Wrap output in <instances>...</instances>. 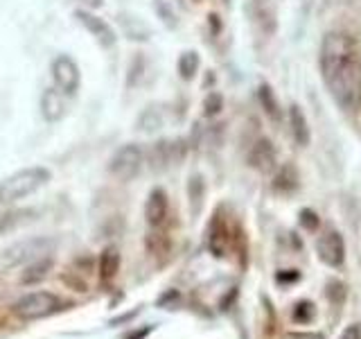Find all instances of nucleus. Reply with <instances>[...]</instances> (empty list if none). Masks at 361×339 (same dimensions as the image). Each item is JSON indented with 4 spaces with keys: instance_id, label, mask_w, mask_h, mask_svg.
<instances>
[{
    "instance_id": "obj_15",
    "label": "nucleus",
    "mask_w": 361,
    "mask_h": 339,
    "mask_svg": "<svg viewBox=\"0 0 361 339\" xmlns=\"http://www.w3.org/2000/svg\"><path fill=\"white\" fill-rule=\"evenodd\" d=\"M298 181H300L298 170L291 163H287V165H282L278 170V174L274 177V190L280 192V195H291V192L298 190Z\"/></svg>"
},
{
    "instance_id": "obj_32",
    "label": "nucleus",
    "mask_w": 361,
    "mask_h": 339,
    "mask_svg": "<svg viewBox=\"0 0 361 339\" xmlns=\"http://www.w3.org/2000/svg\"><path fill=\"white\" fill-rule=\"evenodd\" d=\"M77 3H82V5L88 7V9H97V7L104 5V0H77Z\"/></svg>"
},
{
    "instance_id": "obj_9",
    "label": "nucleus",
    "mask_w": 361,
    "mask_h": 339,
    "mask_svg": "<svg viewBox=\"0 0 361 339\" xmlns=\"http://www.w3.org/2000/svg\"><path fill=\"white\" fill-rule=\"evenodd\" d=\"M75 18L82 23V25L90 34H93L95 41L102 45V48H113V45H116L118 34H116V30H113L104 18H99V16L93 14V11H86V9H77Z\"/></svg>"
},
{
    "instance_id": "obj_3",
    "label": "nucleus",
    "mask_w": 361,
    "mask_h": 339,
    "mask_svg": "<svg viewBox=\"0 0 361 339\" xmlns=\"http://www.w3.org/2000/svg\"><path fill=\"white\" fill-rule=\"evenodd\" d=\"M59 310H61V301L52 292H30L11 305L14 316H18L23 321L43 319V316H50Z\"/></svg>"
},
{
    "instance_id": "obj_17",
    "label": "nucleus",
    "mask_w": 361,
    "mask_h": 339,
    "mask_svg": "<svg viewBox=\"0 0 361 339\" xmlns=\"http://www.w3.org/2000/svg\"><path fill=\"white\" fill-rule=\"evenodd\" d=\"M120 271V251L116 246H106L99 256V278L102 280H113Z\"/></svg>"
},
{
    "instance_id": "obj_26",
    "label": "nucleus",
    "mask_w": 361,
    "mask_h": 339,
    "mask_svg": "<svg viewBox=\"0 0 361 339\" xmlns=\"http://www.w3.org/2000/svg\"><path fill=\"white\" fill-rule=\"evenodd\" d=\"M221 109H224V97H221V93H210L206 97V102H203V113H206L208 118L217 116Z\"/></svg>"
},
{
    "instance_id": "obj_10",
    "label": "nucleus",
    "mask_w": 361,
    "mask_h": 339,
    "mask_svg": "<svg viewBox=\"0 0 361 339\" xmlns=\"http://www.w3.org/2000/svg\"><path fill=\"white\" fill-rule=\"evenodd\" d=\"M39 107L45 122H59L66 116V95L56 86H48L41 93Z\"/></svg>"
},
{
    "instance_id": "obj_33",
    "label": "nucleus",
    "mask_w": 361,
    "mask_h": 339,
    "mask_svg": "<svg viewBox=\"0 0 361 339\" xmlns=\"http://www.w3.org/2000/svg\"><path fill=\"white\" fill-rule=\"evenodd\" d=\"M147 333H149V328H145V331H142L140 335H133V337H129V339H142V337H145Z\"/></svg>"
},
{
    "instance_id": "obj_24",
    "label": "nucleus",
    "mask_w": 361,
    "mask_h": 339,
    "mask_svg": "<svg viewBox=\"0 0 361 339\" xmlns=\"http://www.w3.org/2000/svg\"><path fill=\"white\" fill-rule=\"evenodd\" d=\"M316 316V305L312 301H298L291 310V319L296 323H310Z\"/></svg>"
},
{
    "instance_id": "obj_16",
    "label": "nucleus",
    "mask_w": 361,
    "mask_h": 339,
    "mask_svg": "<svg viewBox=\"0 0 361 339\" xmlns=\"http://www.w3.org/2000/svg\"><path fill=\"white\" fill-rule=\"evenodd\" d=\"M289 127L293 133V141H296L300 147L310 145V124H307V118L302 116L298 105H291V109H289Z\"/></svg>"
},
{
    "instance_id": "obj_25",
    "label": "nucleus",
    "mask_w": 361,
    "mask_h": 339,
    "mask_svg": "<svg viewBox=\"0 0 361 339\" xmlns=\"http://www.w3.org/2000/svg\"><path fill=\"white\" fill-rule=\"evenodd\" d=\"M145 244H147V251H149L152 256H161V254H167V251H169V240H167V235L158 233V231H154V233L147 235Z\"/></svg>"
},
{
    "instance_id": "obj_4",
    "label": "nucleus",
    "mask_w": 361,
    "mask_h": 339,
    "mask_svg": "<svg viewBox=\"0 0 361 339\" xmlns=\"http://www.w3.org/2000/svg\"><path fill=\"white\" fill-rule=\"evenodd\" d=\"M56 242L50 237H27V240H20L14 246H9L5 251V265L7 267H18V265H27L32 260L43 258L54 251Z\"/></svg>"
},
{
    "instance_id": "obj_27",
    "label": "nucleus",
    "mask_w": 361,
    "mask_h": 339,
    "mask_svg": "<svg viewBox=\"0 0 361 339\" xmlns=\"http://www.w3.org/2000/svg\"><path fill=\"white\" fill-rule=\"evenodd\" d=\"M298 222H300L302 229H307V231H316V229H319V224H321L319 215H316L312 208H302L298 213Z\"/></svg>"
},
{
    "instance_id": "obj_8",
    "label": "nucleus",
    "mask_w": 361,
    "mask_h": 339,
    "mask_svg": "<svg viewBox=\"0 0 361 339\" xmlns=\"http://www.w3.org/2000/svg\"><path fill=\"white\" fill-rule=\"evenodd\" d=\"M185 156V145L183 141H158L149 150V163L152 170L163 172L169 165H178Z\"/></svg>"
},
{
    "instance_id": "obj_23",
    "label": "nucleus",
    "mask_w": 361,
    "mask_h": 339,
    "mask_svg": "<svg viewBox=\"0 0 361 339\" xmlns=\"http://www.w3.org/2000/svg\"><path fill=\"white\" fill-rule=\"evenodd\" d=\"M154 11L158 14V18L163 20V25L167 30H174L178 25V16H176V11L172 9V5L165 3V0H154Z\"/></svg>"
},
{
    "instance_id": "obj_30",
    "label": "nucleus",
    "mask_w": 361,
    "mask_h": 339,
    "mask_svg": "<svg viewBox=\"0 0 361 339\" xmlns=\"http://www.w3.org/2000/svg\"><path fill=\"white\" fill-rule=\"evenodd\" d=\"M338 339H361V323H350L348 328H343Z\"/></svg>"
},
{
    "instance_id": "obj_21",
    "label": "nucleus",
    "mask_w": 361,
    "mask_h": 339,
    "mask_svg": "<svg viewBox=\"0 0 361 339\" xmlns=\"http://www.w3.org/2000/svg\"><path fill=\"white\" fill-rule=\"evenodd\" d=\"M188 195H190V208H192V213L199 215V210L203 206V195H206V186H203V177L201 174L190 177Z\"/></svg>"
},
{
    "instance_id": "obj_31",
    "label": "nucleus",
    "mask_w": 361,
    "mask_h": 339,
    "mask_svg": "<svg viewBox=\"0 0 361 339\" xmlns=\"http://www.w3.org/2000/svg\"><path fill=\"white\" fill-rule=\"evenodd\" d=\"M278 282H296L300 276H298V271L296 269H289V274H285V271H280V274L276 276Z\"/></svg>"
},
{
    "instance_id": "obj_29",
    "label": "nucleus",
    "mask_w": 361,
    "mask_h": 339,
    "mask_svg": "<svg viewBox=\"0 0 361 339\" xmlns=\"http://www.w3.org/2000/svg\"><path fill=\"white\" fill-rule=\"evenodd\" d=\"M285 339H327L325 333H316V331H291L285 335Z\"/></svg>"
},
{
    "instance_id": "obj_13",
    "label": "nucleus",
    "mask_w": 361,
    "mask_h": 339,
    "mask_svg": "<svg viewBox=\"0 0 361 339\" xmlns=\"http://www.w3.org/2000/svg\"><path fill=\"white\" fill-rule=\"evenodd\" d=\"M118 20L122 25L124 37H129L131 41H149L152 28L147 25L140 16H133V14H129V11H122V14L118 16Z\"/></svg>"
},
{
    "instance_id": "obj_28",
    "label": "nucleus",
    "mask_w": 361,
    "mask_h": 339,
    "mask_svg": "<svg viewBox=\"0 0 361 339\" xmlns=\"http://www.w3.org/2000/svg\"><path fill=\"white\" fill-rule=\"evenodd\" d=\"M140 75H142V56H135L131 61V68H129V86H135L140 82Z\"/></svg>"
},
{
    "instance_id": "obj_11",
    "label": "nucleus",
    "mask_w": 361,
    "mask_h": 339,
    "mask_svg": "<svg viewBox=\"0 0 361 339\" xmlns=\"http://www.w3.org/2000/svg\"><path fill=\"white\" fill-rule=\"evenodd\" d=\"M167 210H169V201H167V192L163 188H154L149 192V197H147V203H145V220L149 226L158 229L165 218H167Z\"/></svg>"
},
{
    "instance_id": "obj_20",
    "label": "nucleus",
    "mask_w": 361,
    "mask_h": 339,
    "mask_svg": "<svg viewBox=\"0 0 361 339\" xmlns=\"http://www.w3.org/2000/svg\"><path fill=\"white\" fill-rule=\"evenodd\" d=\"M199 64H201L199 52H195V50H185L183 54L178 56V75H180V79H185V82H190V79L199 73Z\"/></svg>"
},
{
    "instance_id": "obj_22",
    "label": "nucleus",
    "mask_w": 361,
    "mask_h": 339,
    "mask_svg": "<svg viewBox=\"0 0 361 339\" xmlns=\"http://www.w3.org/2000/svg\"><path fill=\"white\" fill-rule=\"evenodd\" d=\"M138 127H140V131H145V133H154V131H158V129L163 127V116H161V111L154 109V107L145 109V111L140 113V118H138Z\"/></svg>"
},
{
    "instance_id": "obj_7",
    "label": "nucleus",
    "mask_w": 361,
    "mask_h": 339,
    "mask_svg": "<svg viewBox=\"0 0 361 339\" xmlns=\"http://www.w3.org/2000/svg\"><path fill=\"white\" fill-rule=\"evenodd\" d=\"M316 254H319L321 263H325L327 267L338 269L343 267L345 263V242H343V235L338 231H327L325 235L319 237L316 242Z\"/></svg>"
},
{
    "instance_id": "obj_12",
    "label": "nucleus",
    "mask_w": 361,
    "mask_h": 339,
    "mask_svg": "<svg viewBox=\"0 0 361 339\" xmlns=\"http://www.w3.org/2000/svg\"><path fill=\"white\" fill-rule=\"evenodd\" d=\"M248 165L255 167L257 172H271V170L276 167V150H274V145H271V141L259 138L251 147V152H248Z\"/></svg>"
},
{
    "instance_id": "obj_6",
    "label": "nucleus",
    "mask_w": 361,
    "mask_h": 339,
    "mask_svg": "<svg viewBox=\"0 0 361 339\" xmlns=\"http://www.w3.org/2000/svg\"><path fill=\"white\" fill-rule=\"evenodd\" d=\"M52 79H54V86L59 88L63 95L73 97L77 93L79 84H82V73H79V66H77V61L73 59V56H68V54L54 56Z\"/></svg>"
},
{
    "instance_id": "obj_18",
    "label": "nucleus",
    "mask_w": 361,
    "mask_h": 339,
    "mask_svg": "<svg viewBox=\"0 0 361 339\" xmlns=\"http://www.w3.org/2000/svg\"><path fill=\"white\" fill-rule=\"evenodd\" d=\"M257 97H259V105H262L264 113L271 118V120H280V105L276 100V93L274 88H271L269 84H259L257 88Z\"/></svg>"
},
{
    "instance_id": "obj_14",
    "label": "nucleus",
    "mask_w": 361,
    "mask_h": 339,
    "mask_svg": "<svg viewBox=\"0 0 361 339\" xmlns=\"http://www.w3.org/2000/svg\"><path fill=\"white\" fill-rule=\"evenodd\" d=\"M52 265H54V260L50 256H43V258L32 260V263H27L25 271L20 274V282H23V285H37V282L48 278Z\"/></svg>"
},
{
    "instance_id": "obj_5",
    "label": "nucleus",
    "mask_w": 361,
    "mask_h": 339,
    "mask_svg": "<svg viewBox=\"0 0 361 339\" xmlns=\"http://www.w3.org/2000/svg\"><path fill=\"white\" fill-rule=\"evenodd\" d=\"M145 163V154L140 150V145L135 143H127L122 145L120 150H116V154L111 156L109 161V172L120 179V181H131L140 174Z\"/></svg>"
},
{
    "instance_id": "obj_19",
    "label": "nucleus",
    "mask_w": 361,
    "mask_h": 339,
    "mask_svg": "<svg viewBox=\"0 0 361 339\" xmlns=\"http://www.w3.org/2000/svg\"><path fill=\"white\" fill-rule=\"evenodd\" d=\"M34 220V210H9L0 213V233H7L11 229H16L20 224H27Z\"/></svg>"
},
{
    "instance_id": "obj_1",
    "label": "nucleus",
    "mask_w": 361,
    "mask_h": 339,
    "mask_svg": "<svg viewBox=\"0 0 361 339\" xmlns=\"http://www.w3.org/2000/svg\"><path fill=\"white\" fill-rule=\"evenodd\" d=\"M321 75L338 109L355 111L361 105V54L350 34H325L321 43Z\"/></svg>"
},
{
    "instance_id": "obj_2",
    "label": "nucleus",
    "mask_w": 361,
    "mask_h": 339,
    "mask_svg": "<svg viewBox=\"0 0 361 339\" xmlns=\"http://www.w3.org/2000/svg\"><path fill=\"white\" fill-rule=\"evenodd\" d=\"M50 179H52V172L48 167H41V165L18 170V172L0 181V203H14L18 199H25L34 195L37 190H41Z\"/></svg>"
}]
</instances>
